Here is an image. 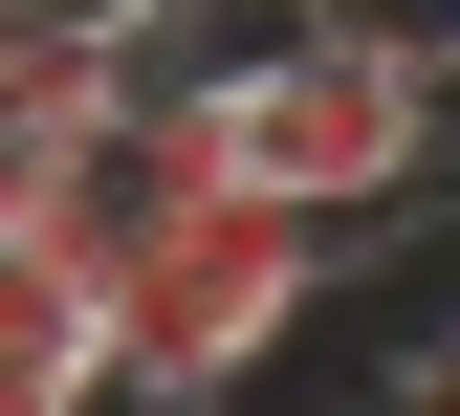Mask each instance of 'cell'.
Returning a JSON list of instances; mask_svg holds the SVG:
<instances>
[{
  "label": "cell",
  "mask_w": 460,
  "mask_h": 416,
  "mask_svg": "<svg viewBox=\"0 0 460 416\" xmlns=\"http://www.w3.org/2000/svg\"><path fill=\"white\" fill-rule=\"evenodd\" d=\"M176 110H198V154L242 175V198L329 219V242H373V219L438 175V132H460V66H438V22H351V0H285L242 66H198Z\"/></svg>",
  "instance_id": "cell-1"
},
{
  "label": "cell",
  "mask_w": 460,
  "mask_h": 416,
  "mask_svg": "<svg viewBox=\"0 0 460 416\" xmlns=\"http://www.w3.org/2000/svg\"><path fill=\"white\" fill-rule=\"evenodd\" d=\"M329 285H351V242H329V219H285V198H242V175H198V198L154 219L132 263H110V373L198 416V394H242V373H285Z\"/></svg>",
  "instance_id": "cell-2"
},
{
  "label": "cell",
  "mask_w": 460,
  "mask_h": 416,
  "mask_svg": "<svg viewBox=\"0 0 460 416\" xmlns=\"http://www.w3.org/2000/svg\"><path fill=\"white\" fill-rule=\"evenodd\" d=\"M44 22H66V44H110V66H132V44L176 22V0H44Z\"/></svg>",
  "instance_id": "cell-6"
},
{
  "label": "cell",
  "mask_w": 460,
  "mask_h": 416,
  "mask_svg": "<svg viewBox=\"0 0 460 416\" xmlns=\"http://www.w3.org/2000/svg\"><path fill=\"white\" fill-rule=\"evenodd\" d=\"M88 373H110V285L66 242H0V416H66Z\"/></svg>",
  "instance_id": "cell-3"
},
{
  "label": "cell",
  "mask_w": 460,
  "mask_h": 416,
  "mask_svg": "<svg viewBox=\"0 0 460 416\" xmlns=\"http://www.w3.org/2000/svg\"><path fill=\"white\" fill-rule=\"evenodd\" d=\"M110 88H132L110 44H66L44 0H0V132H66V110H110Z\"/></svg>",
  "instance_id": "cell-4"
},
{
  "label": "cell",
  "mask_w": 460,
  "mask_h": 416,
  "mask_svg": "<svg viewBox=\"0 0 460 416\" xmlns=\"http://www.w3.org/2000/svg\"><path fill=\"white\" fill-rule=\"evenodd\" d=\"M66 416H176V394H132V373H88V394H66Z\"/></svg>",
  "instance_id": "cell-7"
},
{
  "label": "cell",
  "mask_w": 460,
  "mask_h": 416,
  "mask_svg": "<svg viewBox=\"0 0 460 416\" xmlns=\"http://www.w3.org/2000/svg\"><path fill=\"white\" fill-rule=\"evenodd\" d=\"M351 416H460V307H417V329H394V350H373V394H351Z\"/></svg>",
  "instance_id": "cell-5"
}]
</instances>
